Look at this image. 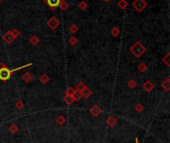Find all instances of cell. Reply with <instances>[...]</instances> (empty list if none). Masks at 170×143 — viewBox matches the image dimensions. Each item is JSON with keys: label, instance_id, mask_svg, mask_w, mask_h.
I'll return each instance as SVG.
<instances>
[{"label": "cell", "instance_id": "cb8c5ba5", "mask_svg": "<svg viewBox=\"0 0 170 143\" xmlns=\"http://www.w3.org/2000/svg\"><path fill=\"white\" fill-rule=\"evenodd\" d=\"M72 98H74L75 101H78V100H80V99L82 98V93H80V91H78L77 89H75V93L72 96Z\"/></svg>", "mask_w": 170, "mask_h": 143}, {"label": "cell", "instance_id": "f1b7e54d", "mask_svg": "<svg viewBox=\"0 0 170 143\" xmlns=\"http://www.w3.org/2000/svg\"><path fill=\"white\" fill-rule=\"evenodd\" d=\"M136 82L134 81V80H129V81H128V83H127V86L129 89H134V88H136Z\"/></svg>", "mask_w": 170, "mask_h": 143}, {"label": "cell", "instance_id": "4316f807", "mask_svg": "<svg viewBox=\"0 0 170 143\" xmlns=\"http://www.w3.org/2000/svg\"><path fill=\"white\" fill-rule=\"evenodd\" d=\"M74 93H75V89L72 88V86H69V88L66 89V91H65V96H72L73 94H74Z\"/></svg>", "mask_w": 170, "mask_h": 143}, {"label": "cell", "instance_id": "e0dca14e", "mask_svg": "<svg viewBox=\"0 0 170 143\" xmlns=\"http://www.w3.org/2000/svg\"><path fill=\"white\" fill-rule=\"evenodd\" d=\"M59 7H60V9L62 11H67L68 8H69V4H68L65 0H61L60 4H59Z\"/></svg>", "mask_w": 170, "mask_h": 143}, {"label": "cell", "instance_id": "7c38bea8", "mask_svg": "<svg viewBox=\"0 0 170 143\" xmlns=\"http://www.w3.org/2000/svg\"><path fill=\"white\" fill-rule=\"evenodd\" d=\"M93 94V91H92L91 89L89 88H86L84 91H82V98H89L90 96H92Z\"/></svg>", "mask_w": 170, "mask_h": 143}, {"label": "cell", "instance_id": "484cf974", "mask_svg": "<svg viewBox=\"0 0 170 143\" xmlns=\"http://www.w3.org/2000/svg\"><path fill=\"white\" fill-rule=\"evenodd\" d=\"M78 7H79L81 10H86V9L88 8V3H87L86 1H84V0H82V1L78 4Z\"/></svg>", "mask_w": 170, "mask_h": 143}, {"label": "cell", "instance_id": "4fadbf2b", "mask_svg": "<svg viewBox=\"0 0 170 143\" xmlns=\"http://www.w3.org/2000/svg\"><path fill=\"white\" fill-rule=\"evenodd\" d=\"M128 6V2L126 0H118V7L121 10H125V9L127 8Z\"/></svg>", "mask_w": 170, "mask_h": 143}, {"label": "cell", "instance_id": "ffe728a7", "mask_svg": "<svg viewBox=\"0 0 170 143\" xmlns=\"http://www.w3.org/2000/svg\"><path fill=\"white\" fill-rule=\"evenodd\" d=\"M49 81H50V77H49V76H48V75L43 74L42 76L40 77V82H41L42 84H46L49 83Z\"/></svg>", "mask_w": 170, "mask_h": 143}, {"label": "cell", "instance_id": "d6986e66", "mask_svg": "<svg viewBox=\"0 0 170 143\" xmlns=\"http://www.w3.org/2000/svg\"><path fill=\"white\" fill-rule=\"evenodd\" d=\"M18 131H19V126L17 124H11L10 126H9V132H10L11 134H16Z\"/></svg>", "mask_w": 170, "mask_h": 143}, {"label": "cell", "instance_id": "83f0119b", "mask_svg": "<svg viewBox=\"0 0 170 143\" xmlns=\"http://www.w3.org/2000/svg\"><path fill=\"white\" fill-rule=\"evenodd\" d=\"M78 39L76 37H74V36H72V37H70L69 38V43H70V45L71 46H76L78 44Z\"/></svg>", "mask_w": 170, "mask_h": 143}, {"label": "cell", "instance_id": "2e32d148", "mask_svg": "<svg viewBox=\"0 0 170 143\" xmlns=\"http://www.w3.org/2000/svg\"><path fill=\"white\" fill-rule=\"evenodd\" d=\"M63 101H64V103L68 105H72L73 103H75L74 98H73L72 96H65L64 98H63Z\"/></svg>", "mask_w": 170, "mask_h": 143}, {"label": "cell", "instance_id": "5b68a950", "mask_svg": "<svg viewBox=\"0 0 170 143\" xmlns=\"http://www.w3.org/2000/svg\"><path fill=\"white\" fill-rule=\"evenodd\" d=\"M43 1H44L52 10H56V9L59 7L61 0H43Z\"/></svg>", "mask_w": 170, "mask_h": 143}, {"label": "cell", "instance_id": "9a60e30c", "mask_svg": "<svg viewBox=\"0 0 170 143\" xmlns=\"http://www.w3.org/2000/svg\"><path fill=\"white\" fill-rule=\"evenodd\" d=\"M29 42H30L31 45L37 46L39 43H40V39H39L36 35H34V36H32V37H30V39H29Z\"/></svg>", "mask_w": 170, "mask_h": 143}, {"label": "cell", "instance_id": "277c9868", "mask_svg": "<svg viewBox=\"0 0 170 143\" xmlns=\"http://www.w3.org/2000/svg\"><path fill=\"white\" fill-rule=\"evenodd\" d=\"M60 21L58 20L56 17H51V18L49 19V20L47 21V25H48V27L51 28L52 30H56L58 27L60 26Z\"/></svg>", "mask_w": 170, "mask_h": 143}, {"label": "cell", "instance_id": "7a4b0ae2", "mask_svg": "<svg viewBox=\"0 0 170 143\" xmlns=\"http://www.w3.org/2000/svg\"><path fill=\"white\" fill-rule=\"evenodd\" d=\"M13 76L11 70L3 63H0V81L6 83L10 77Z\"/></svg>", "mask_w": 170, "mask_h": 143}, {"label": "cell", "instance_id": "8992f818", "mask_svg": "<svg viewBox=\"0 0 170 143\" xmlns=\"http://www.w3.org/2000/svg\"><path fill=\"white\" fill-rule=\"evenodd\" d=\"M2 39H3V41L6 44H12V43L14 42V40H15L13 35L11 34V31H7V32L2 36Z\"/></svg>", "mask_w": 170, "mask_h": 143}, {"label": "cell", "instance_id": "5bb4252c", "mask_svg": "<svg viewBox=\"0 0 170 143\" xmlns=\"http://www.w3.org/2000/svg\"><path fill=\"white\" fill-rule=\"evenodd\" d=\"M56 122H57V124H59L62 126V125H64L65 123H66V117L62 114L57 116V118H56Z\"/></svg>", "mask_w": 170, "mask_h": 143}, {"label": "cell", "instance_id": "836d02e7", "mask_svg": "<svg viewBox=\"0 0 170 143\" xmlns=\"http://www.w3.org/2000/svg\"><path fill=\"white\" fill-rule=\"evenodd\" d=\"M104 2H110L111 0H104Z\"/></svg>", "mask_w": 170, "mask_h": 143}, {"label": "cell", "instance_id": "ac0fdd59", "mask_svg": "<svg viewBox=\"0 0 170 143\" xmlns=\"http://www.w3.org/2000/svg\"><path fill=\"white\" fill-rule=\"evenodd\" d=\"M86 88H88V86H87V84L84 83V82H80L79 84H77V86H76V89L78 91H80V93H82V91H84L85 89Z\"/></svg>", "mask_w": 170, "mask_h": 143}, {"label": "cell", "instance_id": "9c48e42d", "mask_svg": "<svg viewBox=\"0 0 170 143\" xmlns=\"http://www.w3.org/2000/svg\"><path fill=\"white\" fill-rule=\"evenodd\" d=\"M116 123H118V119L115 117L113 115H110L108 118V120H106V124L108 125L110 127H115L116 125Z\"/></svg>", "mask_w": 170, "mask_h": 143}, {"label": "cell", "instance_id": "e575fe53", "mask_svg": "<svg viewBox=\"0 0 170 143\" xmlns=\"http://www.w3.org/2000/svg\"><path fill=\"white\" fill-rule=\"evenodd\" d=\"M2 1H3V0H0V3H1V2H2Z\"/></svg>", "mask_w": 170, "mask_h": 143}, {"label": "cell", "instance_id": "6da1fadb", "mask_svg": "<svg viewBox=\"0 0 170 143\" xmlns=\"http://www.w3.org/2000/svg\"><path fill=\"white\" fill-rule=\"evenodd\" d=\"M129 52L132 53L135 58H140L145 52H146V48L141 44V42L137 41V42H135L134 44L129 48Z\"/></svg>", "mask_w": 170, "mask_h": 143}, {"label": "cell", "instance_id": "1f68e13d", "mask_svg": "<svg viewBox=\"0 0 170 143\" xmlns=\"http://www.w3.org/2000/svg\"><path fill=\"white\" fill-rule=\"evenodd\" d=\"M11 34L13 35V37L14 39H16V38H18L19 36H20V31L18 30V29H13V30H11Z\"/></svg>", "mask_w": 170, "mask_h": 143}, {"label": "cell", "instance_id": "7402d4cb", "mask_svg": "<svg viewBox=\"0 0 170 143\" xmlns=\"http://www.w3.org/2000/svg\"><path fill=\"white\" fill-rule=\"evenodd\" d=\"M111 36H113V37H118V36L120 34V28H118V27H113L111 30Z\"/></svg>", "mask_w": 170, "mask_h": 143}, {"label": "cell", "instance_id": "603a6c76", "mask_svg": "<svg viewBox=\"0 0 170 143\" xmlns=\"http://www.w3.org/2000/svg\"><path fill=\"white\" fill-rule=\"evenodd\" d=\"M137 68H138V70H139V72H141V73H145L148 69L147 65L145 64V63H140Z\"/></svg>", "mask_w": 170, "mask_h": 143}, {"label": "cell", "instance_id": "8fae6325", "mask_svg": "<svg viewBox=\"0 0 170 143\" xmlns=\"http://www.w3.org/2000/svg\"><path fill=\"white\" fill-rule=\"evenodd\" d=\"M161 88L164 89L165 91H170V80L169 79H165L163 82L161 83Z\"/></svg>", "mask_w": 170, "mask_h": 143}, {"label": "cell", "instance_id": "f546056e", "mask_svg": "<svg viewBox=\"0 0 170 143\" xmlns=\"http://www.w3.org/2000/svg\"><path fill=\"white\" fill-rule=\"evenodd\" d=\"M15 107L17 108V110H21L24 108V103H22V100H17L16 103H15Z\"/></svg>", "mask_w": 170, "mask_h": 143}, {"label": "cell", "instance_id": "d6a6232c", "mask_svg": "<svg viewBox=\"0 0 170 143\" xmlns=\"http://www.w3.org/2000/svg\"><path fill=\"white\" fill-rule=\"evenodd\" d=\"M135 143H139V141H138V138H135Z\"/></svg>", "mask_w": 170, "mask_h": 143}, {"label": "cell", "instance_id": "52a82bcc", "mask_svg": "<svg viewBox=\"0 0 170 143\" xmlns=\"http://www.w3.org/2000/svg\"><path fill=\"white\" fill-rule=\"evenodd\" d=\"M90 112H91V114L94 116V117H98L99 115L101 114V112H103V110L101 108V106H99L98 105H94L93 107L90 110Z\"/></svg>", "mask_w": 170, "mask_h": 143}, {"label": "cell", "instance_id": "30bf717a", "mask_svg": "<svg viewBox=\"0 0 170 143\" xmlns=\"http://www.w3.org/2000/svg\"><path fill=\"white\" fill-rule=\"evenodd\" d=\"M21 79L23 80L24 83L28 84V83H30V82L33 80V76H32V75H31L29 72H26V73H24V74L22 75V77H21Z\"/></svg>", "mask_w": 170, "mask_h": 143}, {"label": "cell", "instance_id": "ba28073f", "mask_svg": "<svg viewBox=\"0 0 170 143\" xmlns=\"http://www.w3.org/2000/svg\"><path fill=\"white\" fill-rule=\"evenodd\" d=\"M142 88L145 91H146V93H150V91H152L154 89L155 86L151 81H146L144 84H142Z\"/></svg>", "mask_w": 170, "mask_h": 143}, {"label": "cell", "instance_id": "4dcf8cb0", "mask_svg": "<svg viewBox=\"0 0 170 143\" xmlns=\"http://www.w3.org/2000/svg\"><path fill=\"white\" fill-rule=\"evenodd\" d=\"M134 110L135 111H137V112H142L143 110H144V106L142 105V103H137V105H135Z\"/></svg>", "mask_w": 170, "mask_h": 143}, {"label": "cell", "instance_id": "d4e9b609", "mask_svg": "<svg viewBox=\"0 0 170 143\" xmlns=\"http://www.w3.org/2000/svg\"><path fill=\"white\" fill-rule=\"evenodd\" d=\"M69 31L72 34H76L77 32H79V27H78L76 24H72V25L69 27Z\"/></svg>", "mask_w": 170, "mask_h": 143}, {"label": "cell", "instance_id": "44dd1931", "mask_svg": "<svg viewBox=\"0 0 170 143\" xmlns=\"http://www.w3.org/2000/svg\"><path fill=\"white\" fill-rule=\"evenodd\" d=\"M162 62H163L167 67H170V53H167V54L162 58Z\"/></svg>", "mask_w": 170, "mask_h": 143}, {"label": "cell", "instance_id": "3957f363", "mask_svg": "<svg viewBox=\"0 0 170 143\" xmlns=\"http://www.w3.org/2000/svg\"><path fill=\"white\" fill-rule=\"evenodd\" d=\"M132 5L135 9V11L142 12L147 7V2L145 0H133Z\"/></svg>", "mask_w": 170, "mask_h": 143}]
</instances>
